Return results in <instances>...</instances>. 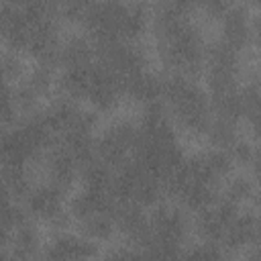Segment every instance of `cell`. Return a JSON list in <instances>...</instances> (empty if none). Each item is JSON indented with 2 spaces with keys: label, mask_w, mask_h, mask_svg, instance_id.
I'll use <instances>...</instances> for the list:
<instances>
[{
  "label": "cell",
  "mask_w": 261,
  "mask_h": 261,
  "mask_svg": "<svg viewBox=\"0 0 261 261\" xmlns=\"http://www.w3.org/2000/svg\"><path fill=\"white\" fill-rule=\"evenodd\" d=\"M94 57V45L86 37H71L61 47V63L67 67H86L92 65Z\"/></svg>",
  "instance_id": "7c38bea8"
},
{
  "label": "cell",
  "mask_w": 261,
  "mask_h": 261,
  "mask_svg": "<svg viewBox=\"0 0 261 261\" xmlns=\"http://www.w3.org/2000/svg\"><path fill=\"white\" fill-rule=\"evenodd\" d=\"M37 243H39L37 230L33 228L31 222H27L12 232V251L10 253H14L20 261H29L37 251Z\"/></svg>",
  "instance_id": "ac0fdd59"
},
{
  "label": "cell",
  "mask_w": 261,
  "mask_h": 261,
  "mask_svg": "<svg viewBox=\"0 0 261 261\" xmlns=\"http://www.w3.org/2000/svg\"><path fill=\"white\" fill-rule=\"evenodd\" d=\"M94 255H96V245L92 241L73 234H61L47 249L45 261H88Z\"/></svg>",
  "instance_id": "52a82bcc"
},
{
  "label": "cell",
  "mask_w": 261,
  "mask_h": 261,
  "mask_svg": "<svg viewBox=\"0 0 261 261\" xmlns=\"http://www.w3.org/2000/svg\"><path fill=\"white\" fill-rule=\"evenodd\" d=\"M114 222L116 226L137 245L147 247L153 239L151 234V224L145 218L143 210L135 202H116L114 206Z\"/></svg>",
  "instance_id": "3957f363"
},
{
  "label": "cell",
  "mask_w": 261,
  "mask_h": 261,
  "mask_svg": "<svg viewBox=\"0 0 261 261\" xmlns=\"http://www.w3.org/2000/svg\"><path fill=\"white\" fill-rule=\"evenodd\" d=\"M2 71H4V77L8 82L16 80L18 73H20V59L14 53H4L2 55Z\"/></svg>",
  "instance_id": "f546056e"
},
{
  "label": "cell",
  "mask_w": 261,
  "mask_h": 261,
  "mask_svg": "<svg viewBox=\"0 0 261 261\" xmlns=\"http://www.w3.org/2000/svg\"><path fill=\"white\" fill-rule=\"evenodd\" d=\"M61 194L63 192L51 184L41 186L27 196V210L33 216H41V218L51 220L55 214L61 212Z\"/></svg>",
  "instance_id": "9c48e42d"
},
{
  "label": "cell",
  "mask_w": 261,
  "mask_h": 261,
  "mask_svg": "<svg viewBox=\"0 0 261 261\" xmlns=\"http://www.w3.org/2000/svg\"><path fill=\"white\" fill-rule=\"evenodd\" d=\"M37 92L29 86V84H22L14 90V102H16V108L22 110L24 114H31L35 112V102H37Z\"/></svg>",
  "instance_id": "cb8c5ba5"
},
{
  "label": "cell",
  "mask_w": 261,
  "mask_h": 261,
  "mask_svg": "<svg viewBox=\"0 0 261 261\" xmlns=\"http://www.w3.org/2000/svg\"><path fill=\"white\" fill-rule=\"evenodd\" d=\"M2 261H20V259H18L14 253H10V251H4V253H2Z\"/></svg>",
  "instance_id": "8d00e7d4"
},
{
  "label": "cell",
  "mask_w": 261,
  "mask_h": 261,
  "mask_svg": "<svg viewBox=\"0 0 261 261\" xmlns=\"http://www.w3.org/2000/svg\"><path fill=\"white\" fill-rule=\"evenodd\" d=\"M106 261H145L143 259V253H137V251H130V249H118V251H112Z\"/></svg>",
  "instance_id": "4dcf8cb0"
},
{
  "label": "cell",
  "mask_w": 261,
  "mask_h": 261,
  "mask_svg": "<svg viewBox=\"0 0 261 261\" xmlns=\"http://www.w3.org/2000/svg\"><path fill=\"white\" fill-rule=\"evenodd\" d=\"M122 94V86H120V80L114 71H110L108 67H104L102 63H96L94 65V77H92V86H90V100L106 110L110 106H114L116 98Z\"/></svg>",
  "instance_id": "8992f818"
},
{
  "label": "cell",
  "mask_w": 261,
  "mask_h": 261,
  "mask_svg": "<svg viewBox=\"0 0 261 261\" xmlns=\"http://www.w3.org/2000/svg\"><path fill=\"white\" fill-rule=\"evenodd\" d=\"M181 261H222V257H220V251L216 249V245L208 243V245L192 249Z\"/></svg>",
  "instance_id": "484cf974"
},
{
  "label": "cell",
  "mask_w": 261,
  "mask_h": 261,
  "mask_svg": "<svg viewBox=\"0 0 261 261\" xmlns=\"http://www.w3.org/2000/svg\"><path fill=\"white\" fill-rule=\"evenodd\" d=\"M67 222H69V216H67V212H63V210L51 218V224H53V226H57V228L67 226Z\"/></svg>",
  "instance_id": "e575fe53"
},
{
  "label": "cell",
  "mask_w": 261,
  "mask_h": 261,
  "mask_svg": "<svg viewBox=\"0 0 261 261\" xmlns=\"http://www.w3.org/2000/svg\"><path fill=\"white\" fill-rule=\"evenodd\" d=\"M47 169H49V184L59 188L61 192H65L75 175V169H77V163L69 157V153L59 145V143H53L49 147V157H47Z\"/></svg>",
  "instance_id": "ba28073f"
},
{
  "label": "cell",
  "mask_w": 261,
  "mask_h": 261,
  "mask_svg": "<svg viewBox=\"0 0 261 261\" xmlns=\"http://www.w3.org/2000/svg\"><path fill=\"white\" fill-rule=\"evenodd\" d=\"M206 61L210 71H232L237 73V49L222 39L206 49Z\"/></svg>",
  "instance_id": "2e32d148"
},
{
  "label": "cell",
  "mask_w": 261,
  "mask_h": 261,
  "mask_svg": "<svg viewBox=\"0 0 261 261\" xmlns=\"http://www.w3.org/2000/svg\"><path fill=\"white\" fill-rule=\"evenodd\" d=\"M82 222H84V232L92 239H108L116 226L112 212H98Z\"/></svg>",
  "instance_id": "ffe728a7"
},
{
  "label": "cell",
  "mask_w": 261,
  "mask_h": 261,
  "mask_svg": "<svg viewBox=\"0 0 261 261\" xmlns=\"http://www.w3.org/2000/svg\"><path fill=\"white\" fill-rule=\"evenodd\" d=\"M137 137L139 128H135L130 122H120L100 137V141L96 143V155L106 165L118 169L128 161V153L135 149Z\"/></svg>",
  "instance_id": "7a4b0ae2"
},
{
  "label": "cell",
  "mask_w": 261,
  "mask_h": 261,
  "mask_svg": "<svg viewBox=\"0 0 261 261\" xmlns=\"http://www.w3.org/2000/svg\"><path fill=\"white\" fill-rule=\"evenodd\" d=\"M2 186H4V194H8L10 198H16V200L27 198L31 194V190H29L24 165L4 163L2 165Z\"/></svg>",
  "instance_id": "e0dca14e"
},
{
  "label": "cell",
  "mask_w": 261,
  "mask_h": 261,
  "mask_svg": "<svg viewBox=\"0 0 261 261\" xmlns=\"http://www.w3.org/2000/svg\"><path fill=\"white\" fill-rule=\"evenodd\" d=\"M253 126H255V133L259 135V139H261V118H257L255 122H253Z\"/></svg>",
  "instance_id": "74e56055"
},
{
  "label": "cell",
  "mask_w": 261,
  "mask_h": 261,
  "mask_svg": "<svg viewBox=\"0 0 261 261\" xmlns=\"http://www.w3.org/2000/svg\"><path fill=\"white\" fill-rule=\"evenodd\" d=\"M249 35H253V39L257 43H261V14H257L251 22V29H249Z\"/></svg>",
  "instance_id": "836d02e7"
},
{
  "label": "cell",
  "mask_w": 261,
  "mask_h": 261,
  "mask_svg": "<svg viewBox=\"0 0 261 261\" xmlns=\"http://www.w3.org/2000/svg\"><path fill=\"white\" fill-rule=\"evenodd\" d=\"M241 114H245L251 122L261 118V90L257 86H247L241 92Z\"/></svg>",
  "instance_id": "44dd1931"
},
{
  "label": "cell",
  "mask_w": 261,
  "mask_h": 261,
  "mask_svg": "<svg viewBox=\"0 0 261 261\" xmlns=\"http://www.w3.org/2000/svg\"><path fill=\"white\" fill-rule=\"evenodd\" d=\"M230 153H232L234 159H239V161H243V163H249V161L255 157V153L251 151V147H249L247 143H243V141H237V143L232 145Z\"/></svg>",
  "instance_id": "1f68e13d"
},
{
  "label": "cell",
  "mask_w": 261,
  "mask_h": 261,
  "mask_svg": "<svg viewBox=\"0 0 261 261\" xmlns=\"http://www.w3.org/2000/svg\"><path fill=\"white\" fill-rule=\"evenodd\" d=\"M204 8H206V12H210L214 16H224L226 10L230 8V4L228 2H220V0H208V2H204Z\"/></svg>",
  "instance_id": "d6a6232c"
},
{
  "label": "cell",
  "mask_w": 261,
  "mask_h": 261,
  "mask_svg": "<svg viewBox=\"0 0 261 261\" xmlns=\"http://www.w3.org/2000/svg\"><path fill=\"white\" fill-rule=\"evenodd\" d=\"M204 159H206L208 169H210L214 179H218V177H222V175H226L230 171V155L226 151H222V149L206 153Z\"/></svg>",
  "instance_id": "603a6c76"
},
{
  "label": "cell",
  "mask_w": 261,
  "mask_h": 261,
  "mask_svg": "<svg viewBox=\"0 0 261 261\" xmlns=\"http://www.w3.org/2000/svg\"><path fill=\"white\" fill-rule=\"evenodd\" d=\"M151 234L155 243H161V245H169V247H177L186 234V222H184V216L177 212V210H171V208H159L153 212L151 220Z\"/></svg>",
  "instance_id": "5b68a950"
},
{
  "label": "cell",
  "mask_w": 261,
  "mask_h": 261,
  "mask_svg": "<svg viewBox=\"0 0 261 261\" xmlns=\"http://www.w3.org/2000/svg\"><path fill=\"white\" fill-rule=\"evenodd\" d=\"M255 239H257V218L245 214V216H237L232 224L226 228L222 245L226 249H239L245 243H251Z\"/></svg>",
  "instance_id": "4fadbf2b"
},
{
  "label": "cell",
  "mask_w": 261,
  "mask_h": 261,
  "mask_svg": "<svg viewBox=\"0 0 261 261\" xmlns=\"http://www.w3.org/2000/svg\"><path fill=\"white\" fill-rule=\"evenodd\" d=\"M16 102H14V92L10 90V86L6 84L4 86V100H2V122L4 124H8L12 118H14V114H16Z\"/></svg>",
  "instance_id": "83f0119b"
},
{
  "label": "cell",
  "mask_w": 261,
  "mask_h": 261,
  "mask_svg": "<svg viewBox=\"0 0 261 261\" xmlns=\"http://www.w3.org/2000/svg\"><path fill=\"white\" fill-rule=\"evenodd\" d=\"M224 18V27H222V41L228 43L232 49H241L247 43L249 37V24H247V10L243 6H230L226 10Z\"/></svg>",
  "instance_id": "8fae6325"
},
{
  "label": "cell",
  "mask_w": 261,
  "mask_h": 261,
  "mask_svg": "<svg viewBox=\"0 0 261 261\" xmlns=\"http://www.w3.org/2000/svg\"><path fill=\"white\" fill-rule=\"evenodd\" d=\"M163 82V98L171 106L175 118L194 133H208L212 122V106L208 96L181 73H169Z\"/></svg>",
  "instance_id": "6da1fadb"
},
{
  "label": "cell",
  "mask_w": 261,
  "mask_h": 261,
  "mask_svg": "<svg viewBox=\"0 0 261 261\" xmlns=\"http://www.w3.org/2000/svg\"><path fill=\"white\" fill-rule=\"evenodd\" d=\"M145 29V8L141 4H130L122 22V37L133 39Z\"/></svg>",
  "instance_id": "7402d4cb"
},
{
  "label": "cell",
  "mask_w": 261,
  "mask_h": 261,
  "mask_svg": "<svg viewBox=\"0 0 261 261\" xmlns=\"http://www.w3.org/2000/svg\"><path fill=\"white\" fill-rule=\"evenodd\" d=\"M27 84H29L37 94H45V92L51 88V69L39 65V67L31 73V77H29Z\"/></svg>",
  "instance_id": "4316f807"
},
{
  "label": "cell",
  "mask_w": 261,
  "mask_h": 261,
  "mask_svg": "<svg viewBox=\"0 0 261 261\" xmlns=\"http://www.w3.org/2000/svg\"><path fill=\"white\" fill-rule=\"evenodd\" d=\"M253 188H251V181L245 179V177H234L230 184H228V190H226V200L230 202H241V200H247L251 196Z\"/></svg>",
  "instance_id": "d4e9b609"
},
{
  "label": "cell",
  "mask_w": 261,
  "mask_h": 261,
  "mask_svg": "<svg viewBox=\"0 0 261 261\" xmlns=\"http://www.w3.org/2000/svg\"><path fill=\"white\" fill-rule=\"evenodd\" d=\"M122 92L130 94L137 100H143V102L151 104V102H157V98H161L163 82L153 73L139 71V73L122 80Z\"/></svg>",
  "instance_id": "30bf717a"
},
{
  "label": "cell",
  "mask_w": 261,
  "mask_h": 261,
  "mask_svg": "<svg viewBox=\"0 0 261 261\" xmlns=\"http://www.w3.org/2000/svg\"><path fill=\"white\" fill-rule=\"evenodd\" d=\"M237 204L230 200H220L216 206H210L208 210L200 212V220H198V228L202 232V237L208 243H222L226 228L232 224V220L237 218Z\"/></svg>",
  "instance_id": "277c9868"
},
{
  "label": "cell",
  "mask_w": 261,
  "mask_h": 261,
  "mask_svg": "<svg viewBox=\"0 0 261 261\" xmlns=\"http://www.w3.org/2000/svg\"><path fill=\"white\" fill-rule=\"evenodd\" d=\"M94 65H86V67H67L65 73L61 75V90L69 96V98H80V96H88L90 86H92V77H94Z\"/></svg>",
  "instance_id": "5bb4252c"
},
{
  "label": "cell",
  "mask_w": 261,
  "mask_h": 261,
  "mask_svg": "<svg viewBox=\"0 0 261 261\" xmlns=\"http://www.w3.org/2000/svg\"><path fill=\"white\" fill-rule=\"evenodd\" d=\"M208 137H210V141H212L216 147H220L222 151L232 149V145L239 141V139H237V133H234V122L222 120V118H212L210 128H208Z\"/></svg>",
  "instance_id": "d6986e66"
},
{
  "label": "cell",
  "mask_w": 261,
  "mask_h": 261,
  "mask_svg": "<svg viewBox=\"0 0 261 261\" xmlns=\"http://www.w3.org/2000/svg\"><path fill=\"white\" fill-rule=\"evenodd\" d=\"M82 175H84V184L86 190H100V192H110L112 186V173H110V165H106L98 155L88 161L82 167Z\"/></svg>",
  "instance_id": "9a60e30c"
},
{
  "label": "cell",
  "mask_w": 261,
  "mask_h": 261,
  "mask_svg": "<svg viewBox=\"0 0 261 261\" xmlns=\"http://www.w3.org/2000/svg\"><path fill=\"white\" fill-rule=\"evenodd\" d=\"M88 10V2H80V0H69L65 4H61V12L71 18V20H84Z\"/></svg>",
  "instance_id": "f1b7e54d"
},
{
  "label": "cell",
  "mask_w": 261,
  "mask_h": 261,
  "mask_svg": "<svg viewBox=\"0 0 261 261\" xmlns=\"http://www.w3.org/2000/svg\"><path fill=\"white\" fill-rule=\"evenodd\" d=\"M247 261H261V245H257L255 247V251L249 255V259Z\"/></svg>",
  "instance_id": "d590c367"
}]
</instances>
